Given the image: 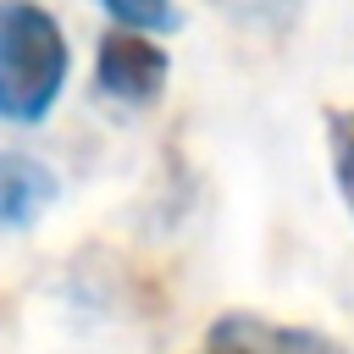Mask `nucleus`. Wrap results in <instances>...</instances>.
<instances>
[{"instance_id": "obj_1", "label": "nucleus", "mask_w": 354, "mask_h": 354, "mask_svg": "<svg viewBox=\"0 0 354 354\" xmlns=\"http://www.w3.org/2000/svg\"><path fill=\"white\" fill-rule=\"evenodd\" d=\"M66 33L39 0H0V122L33 127L66 88Z\"/></svg>"}, {"instance_id": "obj_2", "label": "nucleus", "mask_w": 354, "mask_h": 354, "mask_svg": "<svg viewBox=\"0 0 354 354\" xmlns=\"http://www.w3.org/2000/svg\"><path fill=\"white\" fill-rule=\"evenodd\" d=\"M166 66H171L166 50H160L149 33H133V28L105 33L100 50H94V83H100V94H111V100H122V105H149V100H160Z\"/></svg>"}, {"instance_id": "obj_3", "label": "nucleus", "mask_w": 354, "mask_h": 354, "mask_svg": "<svg viewBox=\"0 0 354 354\" xmlns=\"http://www.w3.org/2000/svg\"><path fill=\"white\" fill-rule=\"evenodd\" d=\"M205 348H216V354H348L337 337H326L315 326H288V321H271L254 310L216 315L205 332Z\"/></svg>"}, {"instance_id": "obj_4", "label": "nucleus", "mask_w": 354, "mask_h": 354, "mask_svg": "<svg viewBox=\"0 0 354 354\" xmlns=\"http://www.w3.org/2000/svg\"><path fill=\"white\" fill-rule=\"evenodd\" d=\"M50 205H55V171L44 160H33V155L0 149V227L6 232H22Z\"/></svg>"}, {"instance_id": "obj_5", "label": "nucleus", "mask_w": 354, "mask_h": 354, "mask_svg": "<svg viewBox=\"0 0 354 354\" xmlns=\"http://www.w3.org/2000/svg\"><path fill=\"white\" fill-rule=\"evenodd\" d=\"M326 160H332V183L354 216V105L326 111Z\"/></svg>"}, {"instance_id": "obj_6", "label": "nucleus", "mask_w": 354, "mask_h": 354, "mask_svg": "<svg viewBox=\"0 0 354 354\" xmlns=\"http://www.w3.org/2000/svg\"><path fill=\"white\" fill-rule=\"evenodd\" d=\"M100 6L116 28H133V33H171L177 28V0H100Z\"/></svg>"}, {"instance_id": "obj_7", "label": "nucleus", "mask_w": 354, "mask_h": 354, "mask_svg": "<svg viewBox=\"0 0 354 354\" xmlns=\"http://www.w3.org/2000/svg\"><path fill=\"white\" fill-rule=\"evenodd\" d=\"M216 6L232 11L238 22H271V28H282L293 17V0H216Z\"/></svg>"}, {"instance_id": "obj_8", "label": "nucleus", "mask_w": 354, "mask_h": 354, "mask_svg": "<svg viewBox=\"0 0 354 354\" xmlns=\"http://www.w3.org/2000/svg\"><path fill=\"white\" fill-rule=\"evenodd\" d=\"M205 354H216V348H205Z\"/></svg>"}]
</instances>
